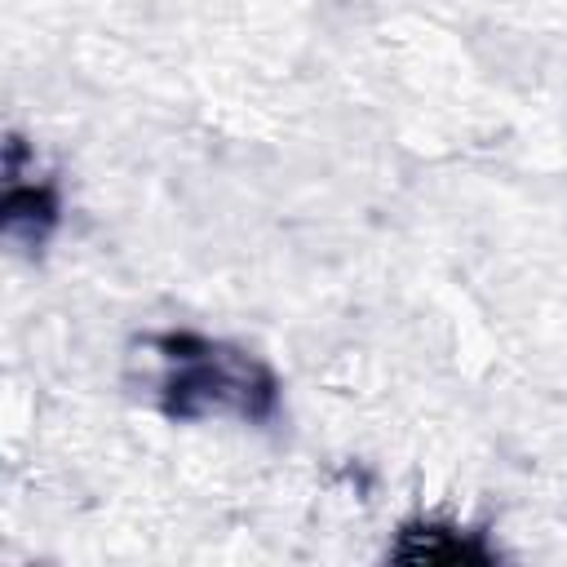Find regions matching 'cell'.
I'll use <instances>...</instances> for the list:
<instances>
[{
    "instance_id": "cell-1",
    "label": "cell",
    "mask_w": 567,
    "mask_h": 567,
    "mask_svg": "<svg viewBox=\"0 0 567 567\" xmlns=\"http://www.w3.org/2000/svg\"><path fill=\"white\" fill-rule=\"evenodd\" d=\"M142 385L168 421H244L261 425L279 412V377L248 346L190 328L151 332L137 341Z\"/></svg>"
},
{
    "instance_id": "cell-2",
    "label": "cell",
    "mask_w": 567,
    "mask_h": 567,
    "mask_svg": "<svg viewBox=\"0 0 567 567\" xmlns=\"http://www.w3.org/2000/svg\"><path fill=\"white\" fill-rule=\"evenodd\" d=\"M58 213H62L58 182L49 173H40L35 155H27V146L18 137H9V151H4V239L40 252L58 226Z\"/></svg>"
},
{
    "instance_id": "cell-3",
    "label": "cell",
    "mask_w": 567,
    "mask_h": 567,
    "mask_svg": "<svg viewBox=\"0 0 567 567\" xmlns=\"http://www.w3.org/2000/svg\"><path fill=\"white\" fill-rule=\"evenodd\" d=\"M403 536H416L421 545H394L399 558H430V563H465V558H487L483 545H470L456 527H439V523H416L403 527Z\"/></svg>"
}]
</instances>
